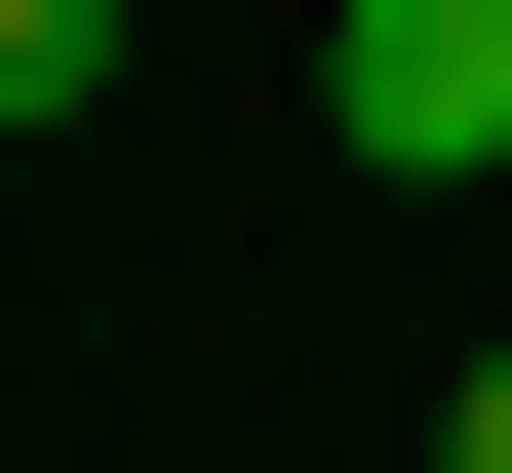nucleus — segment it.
Wrapping results in <instances>:
<instances>
[{
    "label": "nucleus",
    "instance_id": "nucleus-1",
    "mask_svg": "<svg viewBox=\"0 0 512 473\" xmlns=\"http://www.w3.org/2000/svg\"><path fill=\"white\" fill-rule=\"evenodd\" d=\"M316 158L355 198H473L512 158V0H316Z\"/></svg>",
    "mask_w": 512,
    "mask_h": 473
},
{
    "label": "nucleus",
    "instance_id": "nucleus-2",
    "mask_svg": "<svg viewBox=\"0 0 512 473\" xmlns=\"http://www.w3.org/2000/svg\"><path fill=\"white\" fill-rule=\"evenodd\" d=\"M79 79H119V0H0V119H79Z\"/></svg>",
    "mask_w": 512,
    "mask_h": 473
},
{
    "label": "nucleus",
    "instance_id": "nucleus-3",
    "mask_svg": "<svg viewBox=\"0 0 512 473\" xmlns=\"http://www.w3.org/2000/svg\"><path fill=\"white\" fill-rule=\"evenodd\" d=\"M434 473H512V316H473V395H434Z\"/></svg>",
    "mask_w": 512,
    "mask_h": 473
}]
</instances>
